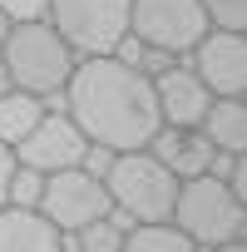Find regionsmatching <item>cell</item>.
Listing matches in <instances>:
<instances>
[{"mask_svg":"<svg viewBox=\"0 0 247 252\" xmlns=\"http://www.w3.org/2000/svg\"><path fill=\"white\" fill-rule=\"evenodd\" d=\"M10 173H15V149L0 144V208H5V188H10Z\"/></svg>","mask_w":247,"mask_h":252,"instance_id":"19","label":"cell"},{"mask_svg":"<svg viewBox=\"0 0 247 252\" xmlns=\"http://www.w3.org/2000/svg\"><path fill=\"white\" fill-rule=\"evenodd\" d=\"M5 30H10V20H5V15H0V40H5Z\"/></svg>","mask_w":247,"mask_h":252,"instance_id":"22","label":"cell"},{"mask_svg":"<svg viewBox=\"0 0 247 252\" xmlns=\"http://www.w3.org/2000/svg\"><path fill=\"white\" fill-rule=\"evenodd\" d=\"M0 252H60V227L40 208H0Z\"/></svg>","mask_w":247,"mask_h":252,"instance_id":"12","label":"cell"},{"mask_svg":"<svg viewBox=\"0 0 247 252\" xmlns=\"http://www.w3.org/2000/svg\"><path fill=\"white\" fill-rule=\"evenodd\" d=\"M104 188H109V203L119 213H129L134 222H168L173 213V198H178V173L163 168L149 149H134V154H114L104 163Z\"/></svg>","mask_w":247,"mask_h":252,"instance_id":"4","label":"cell"},{"mask_svg":"<svg viewBox=\"0 0 247 252\" xmlns=\"http://www.w3.org/2000/svg\"><path fill=\"white\" fill-rule=\"evenodd\" d=\"M40 114H45V99H35V94H25V89H5L0 94V144H20L35 124H40Z\"/></svg>","mask_w":247,"mask_h":252,"instance_id":"14","label":"cell"},{"mask_svg":"<svg viewBox=\"0 0 247 252\" xmlns=\"http://www.w3.org/2000/svg\"><path fill=\"white\" fill-rule=\"evenodd\" d=\"M183 60L208 84L213 99H242L247 94V30H208Z\"/></svg>","mask_w":247,"mask_h":252,"instance_id":"8","label":"cell"},{"mask_svg":"<svg viewBox=\"0 0 247 252\" xmlns=\"http://www.w3.org/2000/svg\"><path fill=\"white\" fill-rule=\"evenodd\" d=\"M129 35L144 50L188 55L208 35L203 0H129Z\"/></svg>","mask_w":247,"mask_h":252,"instance_id":"6","label":"cell"},{"mask_svg":"<svg viewBox=\"0 0 247 252\" xmlns=\"http://www.w3.org/2000/svg\"><path fill=\"white\" fill-rule=\"evenodd\" d=\"M208 30H247V0H203Z\"/></svg>","mask_w":247,"mask_h":252,"instance_id":"17","label":"cell"},{"mask_svg":"<svg viewBox=\"0 0 247 252\" xmlns=\"http://www.w3.org/2000/svg\"><path fill=\"white\" fill-rule=\"evenodd\" d=\"M10 89V74H5V60H0V94H5Z\"/></svg>","mask_w":247,"mask_h":252,"instance_id":"21","label":"cell"},{"mask_svg":"<svg viewBox=\"0 0 247 252\" xmlns=\"http://www.w3.org/2000/svg\"><path fill=\"white\" fill-rule=\"evenodd\" d=\"M60 94H64V114L89 139V149L134 154V149H149V139L163 129L154 79L139 64H124L119 55L74 60Z\"/></svg>","mask_w":247,"mask_h":252,"instance_id":"1","label":"cell"},{"mask_svg":"<svg viewBox=\"0 0 247 252\" xmlns=\"http://www.w3.org/2000/svg\"><path fill=\"white\" fill-rule=\"evenodd\" d=\"M149 154L163 163V168H173L178 178H198V173H208V163H213V144L198 134V129H163L149 139Z\"/></svg>","mask_w":247,"mask_h":252,"instance_id":"11","label":"cell"},{"mask_svg":"<svg viewBox=\"0 0 247 252\" xmlns=\"http://www.w3.org/2000/svg\"><path fill=\"white\" fill-rule=\"evenodd\" d=\"M203 252H247V237L242 242H222V247H203Z\"/></svg>","mask_w":247,"mask_h":252,"instance_id":"20","label":"cell"},{"mask_svg":"<svg viewBox=\"0 0 247 252\" xmlns=\"http://www.w3.org/2000/svg\"><path fill=\"white\" fill-rule=\"evenodd\" d=\"M40 193H45V173H35V168L15 163L10 188H5V203H15V208H40Z\"/></svg>","mask_w":247,"mask_h":252,"instance_id":"16","label":"cell"},{"mask_svg":"<svg viewBox=\"0 0 247 252\" xmlns=\"http://www.w3.org/2000/svg\"><path fill=\"white\" fill-rule=\"evenodd\" d=\"M168 222L178 232H188L198 247H222V242H242L247 237V203L213 173L183 178Z\"/></svg>","mask_w":247,"mask_h":252,"instance_id":"3","label":"cell"},{"mask_svg":"<svg viewBox=\"0 0 247 252\" xmlns=\"http://www.w3.org/2000/svg\"><path fill=\"white\" fill-rule=\"evenodd\" d=\"M154 99H158V119L168 124V129H198L203 114H208V104H213L208 84L188 64H178V60L154 74Z\"/></svg>","mask_w":247,"mask_h":252,"instance_id":"10","label":"cell"},{"mask_svg":"<svg viewBox=\"0 0 247 252\" xmlns=\"http://www.w3.org/2000/svg\"><path fill=\"white\" fill-rule=\"evenodd\" d=\"M119 252H203L188 232H178L173 222H134L124 232Z\"/></svg>","mask_w":247,"mask_h":252,"instance_id":"15","label":"cell"},{"mask_svg":"<svg viewBox=\"0 0 247 252\" xmlns=\"http://www.w3.org/2000/svg\"><path fill=\"white\" fill-rule=\"evenodd\" d=\"M89 158V139L74 129L69 114H40V124L15 144V163L35 168V173H60V168H79Z\"/></svg>","mask_w":247,"mask_h":252,"instance_id":"9","label":"cell"},{"mask_svg":"<svg viewBox=\"0 0 247 252\" xmlns=\"http://www.w3.org/2000/svg\"><path fill=\"white\" fill-rule=\"evenodd\" d=\"M0 60H5V74H10L15 89H25L35 99H50V94L64 89L79 55L60 40V30L50 20H20L0 40Z\"/></svg>","mask_w":247,"mask_h":252,"instance_id":"2","label":"cell"},{"mask_svg":"<svg viewBox=\"0 0 247 252\" xmlns=\"http://www.w3.org/2000/svg\"><path fill=\"white\" fill-rule=\"evenodd\" d=\"M45 20L79 60L114 55L119 40H129V0H50Z\"/></svg>","mask_w":247,"mask_h":252,"instance_id":"5","label":"cell"},{"mask_svg":"<svg viewBox=\"0 0 247 252\" xmlns=\"http://www.w3.org/2000/svg\"><path fill=\"white\" fill-rule=\"evenodd\" d=\"M0 15H5L10 25H20V20H45V15H50V0H0Z\"/></svg>","mask_w":247,"mask_h":252,"instance_id":"18","label":"cell"},{"mask_svg":"<svg viewBox=\"0 0 247 252\" xmlns=\"http://www.w3.org/2000/svg\"><path fill=\"white\" fill-rule=\"evenodd\" d=\"M198 134L217 149V154H247V104L242 99H213Z\"/></svg>","mask_w":247,"mask_h":252,"instance_id":"13","label":"cell"},{"mask_svg":"<svg viewBox=\"0 0 247 252\" xmlns=\"http://www.w3.org/2000/svg\"><path fill=\"white\" fill-rule=\"evenodd\" d=\"M114 203H109V188L94 168H60V173H45V193H40V213L60 227V232H74L94 218H104Z\"/></svg>","mask_w":247,"mask_h":252,"instance_id":"7","label":"cell"}]
</instances>
